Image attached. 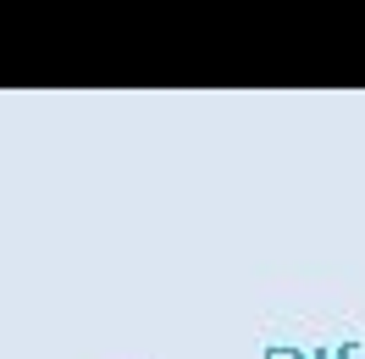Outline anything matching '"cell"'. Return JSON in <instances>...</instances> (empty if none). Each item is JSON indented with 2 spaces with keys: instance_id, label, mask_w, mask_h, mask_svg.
Instances as JSON below:
<instances>
[{
  "instance_id": "obj_1",
  "label": "cell",
  "mask_w": 365,
  "mask_h": 359,
  "mask_svg": "<svg viewBox=\"0 0 365 359\" xmlns=\"http://www.w3.org/2000/svg\"><path fill=\"white\" fill-rule=\"evenodd\" d=\"M272 359H299V354H272Z\"/></svg>"
}]
</instances>
